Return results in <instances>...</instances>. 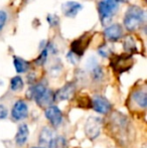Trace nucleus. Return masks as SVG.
I'll use <instances>...</instances> for the list:
<instances>
[{"instance_id":"f257e3e1","label":"nucleus","mask_w":147,"mask_h":148,"mask_svg":"<svg viewBox=\"0 0 147 148\" xmlns=\"http://www.w3.org/2000/svg\"><path fill=\"white\" fill-rule=\"evenodd\" d=\"M144 18H145V13L143 9L139 6L132 5L128 8L125 13L124 25L127 30L134 31L141 25L142 22L144 21Z\"/></svg>"},{"instance_id":"f03ea898","label":"nucleus","mask_w":147,"mask_h":148,"mask_svg":"<svg viewBox=\"0 0 147 148\" xmlns=\"http://www.w3.org/2000/svg\"><path fill=\"white\" fill-rule=\"evenodd\" d=\"M117 0H101L98 4V11L103 25H107L112 20L113 15L118 9Z\"/></svg>"},{"instance_id":"7ed1b4c3","label":"nucleus","mask_w":147,"mask_h":148,"mask_svg":"<svg viewBox=\"0 0 147 148\" xmlns=\"http://www.w3.org/2000/svg\"><path fill=\"white\" fill-rule=\"evenodd\" d=\"M101 129H102V120L97 117H90L85 125V133L91 140H94L100 135Z\"/></svg>"},{"instance_id":"20e7f679","label":"nucleus","mask_w":147,"mask_h":148,"mask_svg":"<svg viewBox=\"0 0 147 148\" xmlns=\"http://www.w3.org/2000/svg\"><path fill=\"white\" fill-rule=\"evenodd\" d=\"M57 137V136L55 135L53 129L49 128V127H44L39 134V145L42 148H55Z\"/></svg>"},{"instance_id":"39448f33","label":"nucleus","mask_w":147,"mask_h":148,"mask_svg":"<svg viewBox=\"0 0 147 148\" xmlns=\"http://www.w3.org/2000/svg\"><path fill=\"white\" fill-rule=\"evenodd\" d=\"M132 59L131 57L127 56H120V57H116L111 60V64L113 66L114 71L118 74L125 72V71L129 70L132 66Z\"/></svg>"},{"instance_id":"423d86ee","label":"nucleus","mask_w":147,"mask_h":148,"mask_svg":"<svg viewBox=\"0 0 147 148\" xmlns=\"http://www.w3.org/2000/svg\"><path fill=\"white\" fill-rule=\"evenodd\" d=\"M91 104L93 109L100 114H108L111 111L112 106L110 102L102 96H95Z\"/></svg>"},{"instance_id":"0eeeda50","label":"nucleus","mask_w":147,"mask_h":148,"mask_svg":"<svg viewBox=\"0 0 147 148\" xmlns=\"http://www.w3.org/2000/svg\"><path fill=\"white\" fill-rule=\"evenodd\" d=\"M91 41V36L90 34H85L83 36H81L80 38L76 39L72 42L71 45V49L72 51L75 53L76 55H78L79 57H81L82 55H84L85 51L87 49V47H89Z\"/></svg>"},{"instance_id":"6e6552de","label":"nucleus","mask_w":147,"mask_h":148,"mask_svg":"<svg viewBox=\"0 0 147 148\" xmlns=\"http://www.w3.org/2000/svg\"><path fill=\"white\" fill-rule=\"evenodd\" d=\"M45 117L53 127H59L63 121V113L57 106H49L45 109Z\"/></svg>"},{"instance_id":"1a4fd4ad","label":"nucleus","mask_w":147,"mask_h":148,"mask_svg":"<svg viewBox=\"0 0 147 148\" xmlns=\"http://www.w3.org/2000/svg\"><path fill=\"white\" fill-rule=\"evenodd\" d=\"M76 86L74 83H68L63 88L57 90L55 94V102H61L65 100H69L74 95Z\"/></svg>"},{"instance_id":"9d476101","label":"nucleus","mask_w":147,"mask_h":148,"mask_svg":"<svg viewBox=\"0 0 147 148\" xmlns=\"http://www.w3.org/2000/svg\"><path fill=\"white\" fill-rule=\"evenodd\" d=\"M27 114H28V107L25 102L22 101V100H19V101H17L14 104L11 111L12 118L15 121L22 120V119L26 118Z\"/></svg>"},{"instance_id":"9b49d317","label":"nucleus","mask_w":147,"mask_h":148,"mask_svg":"<svg viewBox=\"0 0 147 148\" xmlns=\"http://www.w3.org/2000/svg\"><path fill=\"white\" fill-rule=\"evenodd\" d=\"M104 35L107 40L109 41H117L123 36V27L120 24H112L105 28Z\"/></svg>"},{"instance_id":"f8f14e48","label":"nucleus","mask_w":147,"mask_h":148,"mask_svg":"<svg viewBox=\"0 0 147 148\" xmlns=\"http://www.w3.org/2000/svg\"><path fill=\"white\" fill-rule=\"evenodd\" d=\"M83 6L80 3L75 1H68L62 5V11L67 17L74 18L77 16V14L82 10Z\"/></svg>"},{"instance_id":"ddd939ff","label":"nucleus","mask_w":147,"mask_h":148,"mask_svg":"<svg viewBox=\"0 0 147 148\" xmlns=\"http://www.w3.org/2000/svg\"><path fill=\"white\" fill-rule=\"evenodd\" d=\"M36 102L37 103V105L41 108H46L49 106H51V104L55 102V94L46 88L44 92L42 94L38 96L36 99Z\"/></svg>"},{"instance_id":"4468645a","label":"nucleus","mask_w":147,"mask_h":148,"mask_svg":"<svg viewBox=\"0 0 147 148\" xmlns=\"http://www.w3.org/2000/svg\"><path fill=\"white\" fill-rule=\"evenodd\" d=\"M28 135H29V130H28V127L26 124H21L19 125L17 130V134L15 136V142L17 145L21 146L24 143L26 142L28 138Z\"/></svg>"},{"instance_id":"2eb2a0df","label":"nucleus","mask_w":147,"mask_h":148,"mask_svg":"<svg viewBox=\"0 0 147 148\" xmlns=\"http://www.w3.org/2000/svg\"><path fill=\"white\" fill-rule=\"evenodd\" d=\"M46 90V86L42 83H39V84H36V85H34L31 86L27 91V97L29 99H32V100H36L37 97H38L40 94H42L43 92Z\"/></svg>"},{"instance_id":"dca6fc26","label":"nucleus","mask_w":147,"mask_h":148,"mask_svg":"<svg viewBox=\"0 0 147 148\" xmlns=\"http://www.w3.org/2000/svg\"><path fill=\"white\" fill-rule=\"evenodd\" d=\"M133 100L139 107L146 108L147 105V95L144 90H138L133 94Z\"/></svg>"},{"instance_id":"f3484780","label":"nucleus","mask_w":147,"mask_h":148,"mask_svg":"<svg viewBox=\"0 0 147 148\" xmlns=\"http://www.w3.org/2000/svg\"><path fill=\"white\" fill-rule=\"evenodd\" d=\"M13 64H14V68H15L16 72L21 74V73H25L26 71L29 68V64L27 62H25L24 60H22L21 58L18 57H14L13 59Z\"/></svg>"},{"instance_id":"a211bd4d","label":"nucleus","mask_w":147,"mask_h":148,"mask_svg":"<svg viewBox=\"0 0 147 148\" xmlns=\"http://www.w3.org/2000/svg\"><path fill=\"white\" fill-rule=\"evenodd\" d=\"M10 88H11L12 91H20L23 88V81H22V79L18 76L12 78L11 82H10Z\"/></svg>"},{"instance_id":"6ab92c4d","label":"nucleus","mask_w":147,"mask_h":148,"mask_svg":"<svg viewBox=\"0 0 147 148\" xmlns=\"http://www.w3.org/2000/svg\"><path fill=\"white\" fill-rule=\"evenodd\" d=\"M47 53H49V49H47V47H44V49H42V51L40 53L39 57L37 58V60H36V64H39V66H42V64L45 62L46 59H47Z\"/></svg>"},{"instance_id":"aec40b11","label":"nucleus","mask_w":147,"mask_h":148,"mask_svg":"<svg viewBox=\"0 0 147 148\" xmlns=\"http://www.w3.org/2000/svg\"><path fill=\"white\" fill-rule=\"evenodd\" d=\"M67 58H68V60H69L70 62H71L73 64H78L79 60H80V57H79L78 55H76V53H73V51H70L69 53H68Z\"/></svg>"},{"instance_id":"412c9836","label":"nucleus","mask_w":147,"mask_h":148,"mask_svg":"<svg viewBox=\"0 0 147 148\" xmlns=\"http://www.w3.org/2000/svg\"><path fill=\"white\" fill-rule=\"evenodd\" d=\"M6 19H7V14L4 10H0V30L5 25Z\"/></svg>"},{"instance_id":"4be33fe9","label":"nucleus","mask_w":147,"mask_h":148,"mask_svg":"<svg viewBox=\"0 0 147 148\" xmlns=\"http://www.w3.org/2000/svg\"><path fill=\"white\" fill-rule=\"evenodd\" d=\"M47 21H49V23L51 24V26H55L57 23H59V20L55 15H49V17H47Z\"/></svg>"},{"instance_id":"5701e85b","label":"nucleus","mask_w":147,"mask_h":148,"mask_svg":"<svg viewBox=\"0 0 147 148\" xmlns=\"http://www.w3.org/2000/svg\"><path fill=\"white\" fill-rule=\"evenodd\" d=\"M99 53H100L102 57H109V53H110V51L108 49V47H106V45H103V47H101L100 49H99Z\"/></svg>"},{"instance_id":"b1692460","label":"nucleus","mask_w":147,"mask_h":148,"mask_svg":"<svg viewBox=\"0 0 147 148\" xmlns=\"http://www.w3.org/2000/svg\"><path fill=\"white\" fill-rule=\"evenodd\" d=\"M7 109L3 105H0V119H4L7 116Z\"/></svg>"},{"instance_id":"393cba45","label":"nucleus","mask_w":147,"mask_h":148,"mask_svg":"<svg viewBox=\"0 0 147 148\" xmlns=\"http://www.w3.org/2000/svg\"><path fill=\"white\" fill-rule=\"evenodd\" d=\"M118 2H126L127 0H117Z\"/></svg>"},{"instance_id":"a878e982","label":"nucleus","mask_w":147,"mask_h":148,"mask_svg":"<svg viewBox=\"0 0 147 148\" xmlns=\"http://www.w3.org/2000/svg\"><path fill=\"white\" fill-rule=\"evenodd\" d=\"M31 148H42V147H31Z\"/></svg>"}]
</instances>
